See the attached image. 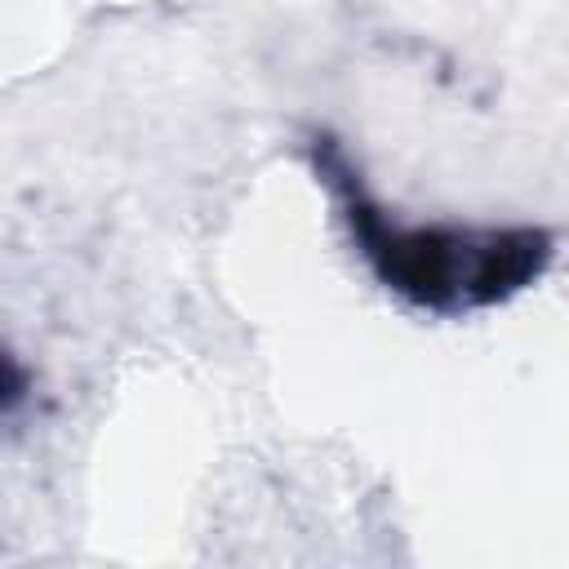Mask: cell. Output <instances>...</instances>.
<instances>
[{
  "label": "cell",
  "instance_id": "obj_1",
  "mask_svg": "<svg viewBox=\"0 0 569 569\" xmlns=\"http://www.w3.org/2000/svg\"><path fill=\"white\" fill-rule=\"evenodd\" d=\"M542 240L533 236H445V231H413L396 236L382 231L373 240V258H382V271L391 284L422 302H449V298H493L529 276L533 249Z\"/></svg>",
  "mask_w": 569,
  "mask_h": 569
}]
</instances>
